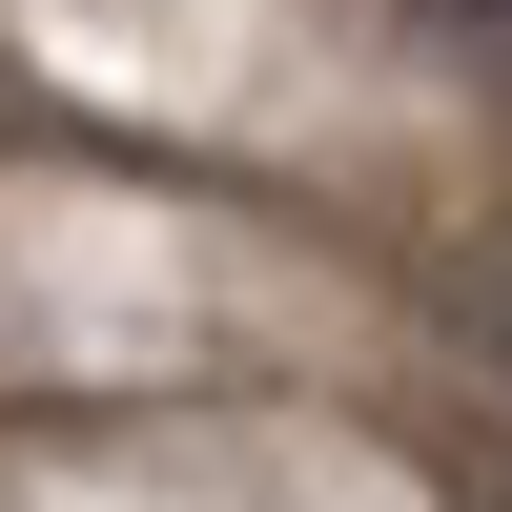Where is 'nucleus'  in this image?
Masks as SVG:
<instances>
[{
  "label": "nucleus",
  "instance_id": "1",
  "mask_svg": "<svg viewBox=\"0 0 512 512\" xmlns=\"http://www.w3.org/2000/svg\"><path fill=\"white\" fill-rule=\"evenodd\" d=\"M451 21H472V41H512V0H451Z\"/></svg>",
  "mask_w": 512,
  "mask_h": 512
}]
</instances>
